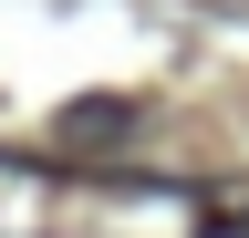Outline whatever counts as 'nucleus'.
<instances>
[{"mask_svg":"<svg viewBox=\"0 0 249 238\" xmlns=\"http://www.w3.org/2000/svg\"><path fill=\"white\" fill-rule=\"evenodd\" d=\"M124 125H135V104H114V94H93V104H62V125H52V135H62V145H114Z\"/></svg>","mask_w":249,"mask_h":238,"instance_id":"obj_1","label":"nucleus"},{"mask_svg":"<svg viewBox=\"0 0 249 238\" xmlns=\"http://www.w3.org/2000/svg\"><path fill=\"white\" fill-rule=\"evenodd\" d=\"M208 238H249V197H239V207H218V218H208Z\"/></svg>","mask_w":249,"mask_h":238,"instance_id":"obj_2","label":"nucleus"}]
</instances>
